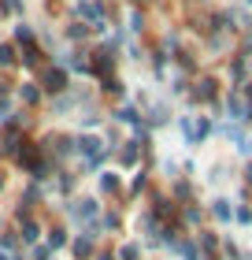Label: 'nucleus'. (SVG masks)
Instances as JSON below:
<instances>
[{"label": "nucleus", "instance_id": "nucleus-26", "mask_svg": "<svg viewBox=\"0 0 252 260\" xmlns=\"http://www.w3.org/2000/svg\"><path fill=\"white\" fill-rule=\"evenodd\" d=\"M245 179H248V182H252V164H248V168H245Z\"/></svg>", "mask_w": 252, "mask_h": 260}, {"label": "nucleus", "instance_id": "nucleus-9", "mask_svg": "<svg viewBox=\"0 0 252 260\" xmlns=\"http://www.w3.org/2000/svg\"><path fill=\"white\" fill-rule=\"evenodd\" d=\"M197 245H200V249L208 253V260H211V256H215V249H219V238H215L211 231H200V234H197Z\"/></svg>", "mask_w": 252, "mask_h": 260}, {"label": "nucleus", "instance_id": "nucleus-5", "mask_svg": "<svg viewBox=\"0 0 252 260\" xmlns=\"http://www.w3.org/2000/svg\"><path fill=\"white\" fill-rule=\"evenodd\" d=\"M97 212H100V205H97V201H93V197H86V201H75V208H70V216H75V219H93V216H97Z\"/></svg>", "mask_w": 252, "mask_h": 260}, {"label": "nucleus", "instance_id": "nucleus-27", "mask_svg": "<svg viewBox=\"0 0 252 260\" xmlns=\"http://www.w3.org/2000/svg\"><path fill=\"white\" fill-rule=\"evenodd\" d=\"M100 260H115V256H112V253H100Z\"/></svg>", "mask_w": 252, "mask_h": 260}, {"label": "nucleus", "instance_id": "nucleus-23", "mask_svg": "<svg viewBox=\"0 0 252 260\" xmlns=\"http://www.w3.org/2000/svg\"><path fill=\"white\" fill-rule=\"evenodd\" d=\"M15 38H19V41H30L33 34H30V26H19V30H15Z\"/></svg>", "mask_w": 252, "mask_h": 260}, {"label": "nucleus", "instance_id": "nucleus-25", "mask_svg": "<svg viewBox=\"0 0 252 260\" xmlns=\"http://www.w3.org/2000/svg\"><path fill=\"white\" fill-rule=\"evenodd\" d=\"M245 86H248V89H245V101L252 104V82H245Z\"/></svg>", "mask_w": 252, "mask_h": 260}, {"label": "nucleus", "instance_id": "nucleus-11", "mask_svg": "<svg viewBox=\"0 0 252 260\" xmlns=\"http://www.w3.org/2000/svg\"><path fill=\"white\" fill-rule=\"evenodd\" d=\"M67 86V78H63V71H49V75H45V89L49 93H59Z\"/></svg>", "mask_w": 252, "mask_h": 260}, {"label": "nucleus", "instance_id": "nucleus-6", "mask_svg": "<svg viewBox=\"0 0 252 260\" xmlns=\"http://www.w3.org/2000/svg\"><path fill=\"white\" fill-rule=\"evenodd\" d=\"M137 160H141V141H126V145L119 149V164H123V168H134Z\"/></svg>", "mask_w": 252, "mask_h": 260}, {"label": "nucleus", "instance_id": "nucleus-8", "mask_svg": "<svg viewBox=\"0 0 252 260\" xmlns=\"http://www.w3.org/2000/svg\"><path fill=\"white\" fill-rule=\"evenodd\" d=\"M119 190H123V179L115 171H104L100 175V193H119Z\"/></svg>", "mask_w": 252, "mask_h": 260}, {"label": "nucleus", "instance_id": "nucleus-22", "mask_svg": "<svg viewBox=\"0 0 252 260\" xmlns=\"http://www.w3.org/2000/svg\"><path fill=\"white\" fill-rule=\"evenodd\" d=\"M145 26V15H137V11H130V30H141Z\"/></svg>", "mask_w": 252, "mask_h": 260}, {"label": "nucleus", "instance_id": "nucleus-19", "mask_svg": "<svg viewBox=\"0 0 252 260\" xmlns=\"http://www.w3.org/2000/svg\"><path fill=\"white\" fill-rule=\"evenodd\" d=\"M230 75H234V82H241L245 78V60H234L230 63Z\"/></svg>", "mask_w": 252, "mask_h": 260}, {"label": "nucleus", "instance_id": "nucleus-3", "mask_svg": "<svg viewBox=\"0 0 252 260\" xmlns=\"http://www.w3.org/2000/svg\"><path fill=\"white\" fill-rule=\"evenodd\" d=\"M215 93H219V82H215L211 75H204V78H197V82H193V101L208 104V101H215Z\"/></svg>", "mask_w": 252, "mask_h": 260}, {"label": "nucleus", "instance_id": "nucleus-4", "mask_svg": "<svg viewBox=\"0 0 252 260\" xmlns=\"http://www.w3.org/2000/svg\"><path fill=\"white\" fill-rule=\"evenodd\" d=\"M234 212H237V205H234L230 197H215V201H211V216L219 219V223H230Z\"/></svg>", "mask_w": 252, "mask_h": 260}, {"label": "nucleus", "instance_id": "nucleus-15", "mask_svg": "<svg viewBox=\"0 0 252 260\" xmlns=\"http://www.w3.org/2000/svg\"><path fill=\"white\" fill-rule=\"evenodd\" d=\"M145 186H149V171H137V175H134V182H130V193H141Z\"/></svg>", "mask_w": 252, "mask_h": 260}, {"label": "nucleus", "instance_id": "nucleus-13", "mask_svg": "<svg viewBox=\"0 0 252 260\" xmlns=\"http://www.w3.org/2000/svg\"><path fill=\"white\" fill-rule=\"evenodd\" d=\"M137 256H141V245L137 242H126L123 249H119V260H137Z\"/></svg>", "mask_w": 252, "mask_h": 260}, {"label": "nucleus", "instance_id": "nucleus-20", "mask_svg": "<svg viewBox=\"0 0 252 260\" xmlns=\"http://www.w3.org/2000/svg\"><path fill=\"white\" fill-rule=\"evenodd\" d=\"M38 97H41V93L33 86H22V101H26V104H38Z\"/></svg>", "mask_w": 252, "mask_h": 260}, {"label": "nucleus", "instance_id": "nucleus-28", "mask_svg": "<svg viewBox=\"0 0 252 260\" xmlns=\"http://www.w3.org/2000/svg\"><path fill=\"white\" fill-rule=\"evenodd\" d=\"M0 190H4V179H0Z\"/></svg>", "mask_w": 252, "mask_h": 260}, {"label": "nucleus", "instance_id": "nucleus-21", "mask_svg": "<svg viewBox=\"0 0 252 260\" xmlns=\"http://www.w3.org/2000/svg\"><path fill=\"white\" fill-rule=\"evenodd\" d=\"M186 223H189V227H197V223H200V208L189 205V208H186Z\"/></svg>", "mask_w": 252, "mask_h": 260}, {"label": "nucleus", "instance_id": "nucleus-14", "mask_svg": "<svg viewBox=\"0 0 252 260\" xmlns=\"http://www.w3.org/2000/svg\"><path fill=\"white\" fill-rule=\"evenodd\" d=\"M38 234H41V227H38L33 219H26V223H22V242H38Z\"/></svg>", "mask_w": 252, "mask_h": 260}, {"label": "nucleus", "instance_id": "nucleus-12", "mask_svg": "<svg viewBox=\"0 0 252 260\" xmlns=\"http://www.w3.org/2000/svg\"><path fill=\"white\" fill-rule=\"evenodd\" d=\"M189 193H193V190H189L186 179H174V182H171V197H174V201H189Z\"/></svg>", "mask_w": 252, "mask_h": 260}, {"label": "nucleus", "instance_id": "nucleus-18", "mask_svg": "<svg viewBox=\"0 0 252 260\" xmlns=\"http://www.w3.org/2000/svg\"><path fill=\"white\" fill-rule=\"evenodd\" d=\"M0 63H4V67L15 63V49H11V45H0Z\"/></svg>", "mask_w": 252, "mask_h": 260}, {"label": "nucleus", "instance_id": "nucleus-7", "mask_svg": "<svg viewBox=\"0 0 252 260\" xmlns=\"http://www.w3.org/2000/svg\"><path fill=\"white\" fill-rule=\"evenodd\" d=\"M93 242H97L93 234H86V238H75V242H70V253H75V260H89V256H93Z\"/></svg>", "mask_w": 252, "mask_h": 260}, {"label": "nucleus", "instance_id": "nucleus-10", "mask_svg": "<svg viewBox=\"0 0 252 260\" xmlns=\"http://www.w3.org/2000/svg\"><path fill=\"white\" fill-rule=\"evenodd\" d=\"M171 119V112H167V104H152L149 108V126H163Z\"/></svg>", "mask_w": 252, "mask_h": 260}, {"label": "nucleus", "instance_id": "nucleus-2", "mask_svg": "<svg viewBox=\"0 0 252 260\" xmlns=\"http://www.w3.org/2000/svg\"><path fill=\"white\" fill-rule=\"evenodd\" d=\"M226 112H230V119H237V123L252 119V104L245 101L241 89H230V97H226Z\"/></svg>", "mask_w": 252, "mask_h": 260}, {"label": "nucleus", "instance_id": "nucleus-24", "mask_svg": "<svg viewBox=\"0 0 252 260\" xmlns=\"http://www.w3.org/2000/svg\"><path fill=\"white\" fill-rule=\"evenodd\" d=\"M119 227V216H104V231H115Z\"/></svg>", "mask_w": 252, "mask_h": 260}, {"label": "nucleus", "instance_id": "nucleus-1", "mask_svg": "<svg viewBox=\"0 0 252 260\" xmlns=\"http://www.w3.org/2000/svg\"><path fill=\"white\" fill-rule=\"evenodd\" d=\"M178 126H182V134H186V145H200L204 138L211 134V119L208 115H182V119H178Z\"/></svg>", "mask_w": 252, "mask_h": 260}, {"label": "nucleus", "instance_id": "nucleus-17", "mask_svg": "<svg viewBox=\"0 0 252 260\" xmlns=\"http://www.w3.org/2000/svg\"><path fill=\"white\" fill-rule=\"evenodd\" d=\"M234 219H237V223H245V227H248V223H252V208H248V205H237Z\"/></svg>", "mask_w": 252, "mask_h": 260}, {"label": "nucleus", "instance_id": "nucleus-16", "mask_svg": "<svg viewBox=\"0 0 252 260\" xmlns=\"http://www.w3.org/2000/svg\"><path fill=\"white\" fill-rule=\"evenodd\" d=\"M63 245H67V234H63V231L56 227V231L49 234V249H63Z\"/></svg>", "mask_w": 252, "mask_h": 260}]
</instances>
